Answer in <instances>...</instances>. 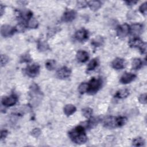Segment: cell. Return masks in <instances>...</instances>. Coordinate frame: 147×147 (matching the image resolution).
I'll return each mask as SVG.
<instances>
[{
    "instance_id": "4316f807",
    "label": "cell",
    "mask_w": 147,
    "mask_h": 147,
    "mask_svg": "<svg viewBox=\"0 0 147 147\" xmlns=\"http://www.w3.org/2000/svg\"><path fill=\"white\" fill-rule=\"evenodd\" d=\"M145 144V141L141 137L134 138L132 141V145L134 146H142Z\"/></svg>"
},
{
    "instance_id": "3957f363",
    "label": "cell",
    "mask_w": 147,
    "mask_h": 147,
    "mask_svg": "<svg viewBox=\"0 0 147 147\" xmlns=\"http://www.w3.org/2000/svg\"><path fill=\"white\" fill-rule=\"evenodd\" d=\"M29 93L30 96L33 103L37 104L38 102L40 101L42 96V93L37 84L36 83H33L30 86Z\"/></svg>"
},
{
    "instance_id": "f546056e",
    "label": "cell",
    "mask_w": 147,
    "mask_h": 147,
    "mask_svg": "<svg viewBox=\"0 0 147 147\" xmlns=\"http://www.w3.org/2000/svg\"><path fill=\"white\" fill-rule=\"evenodd\" d=\"M82 114L86 118H90L92 114V110L89 107L84 108L82 110Z\"/></svg>"
},
{
    "instance_id": "836d02e7",
    "label": "cell",
    "mask_w": 147,
    "mask_h": 147,
    "mask_svg": "<svg viewBox=\"0 0 147 147\" xmlns=\"http://www.w3.org/2000/svg\"><path fill=\"white\" fill-rule=\"evenodd\" d=\"M139 10L142 14H143L144 15H145L146 14V12H147V3H146V2L143 3L141 5V6L139 7Z\"/></svg>"
},
{
    "instance_id": "cb8c5ba5",
    "label": "cell",
    "mask_w": 147,
    "mask_h": 147,
    "mask_svg": "<svg viewBox=\"0 0 147 147\" xmlns=\"http://www.w3.org/2000/svg\"><path fill=\"white\" fill-rule=\"evenodd\" d=\"M20 16H21V17L22 18V19L28 21L29 19L32 18L33 14L29 10H24L20 13Z\"/></svg>"
},
{
    "instance_id": "d6986e66",
    "label": "cell",
    "mask_w": 147,
    "mask_h": 147,
    "mask_svg": "<svg viewBox=\"0 0 147 147\" xmlns=\"http://www.w3.org/2000/svg\"><path fill=\"white\" fill-rule=\"evenodd\" d=\"M129 95V90L127 88L121 89L118 91L114 95V97L118 99H123Z\"/></svg>"
},
{
    "instance_id": "ab89813d",
    "label": "cell",
    "mask_w": 147,
    "mask_h": 147,
    "mask_svg": "<svg viewBox=\"0 0 147 147\" xmlns=\"http://www.w3.org/2000/svg\"><path fill=\"white\" fill-rule=\"evenodd\" d=\"M125 2L126 3V4H127V5H129V6H130V5H134L135 3H136L137 2V1H126Z\"/></svg>"
},
{
    "instance_id": "603a6c76",
    "label": "cell",
    "mask_w": 147,
    "mask_h": 147,
    "mask_svg": "<svg viewBox=\"0 0 147 147\" xmlns=\"http://www.w3.org/2000/svg\"><path fill=\"white\" fill-rule=\"evenodd\" d=\"M142 65V61L140 59H134L131 63V68L133 69L136 70L140 69Z\"/></svg>"
},
{
    "instance_id": "7c38bea8",
    "label": "cell",
    "mask_w": 147,
    "mask_h": 147,
    "mask_svg": "<svg viewBox=\"0 0 147 147\" xmlns=\"http://www.w3.org/2000/svg\"><path fill=\"white\" fill-rule=\"evenodd\" d=\"M76 17V12L75 10H68L65 11L62 17H61V20L63 21L64 22H71L72 21L74 20H75V18Z\"/></svg>"
},
{
    "instance_id": "e575fe53",
    "label": "cell",
    "mask_w": 147,
    "mask_h": 147,
    "mask_svg": "<svg viewBox=\"0 0 147 147\" xmlns=\"http://www.w3.org/2000/svg\"><path fill=\"white\" fill-rule=\"evenodd\" d=\"M8 61H9V58L6 55H2V54L1 55V67L5 66L7 64Z\"/></svg>"
},
{
    "instance_id": "8992f818",
    "label": "cell",
    "mask_w": 147,
    "mask_h": 147,
    "mask_svg": "<svg viewBox=\"0 0 147 147\" xmlns=\"http://www.w3.org/2000/svg\"><path fill=\"white\" fill-rule=\"evenodd\" d=\"M16 31V28L9 25H3L1 28V35L4 37H8L12 36Z\"/></svg>"
},
{
    "instance_id": "2e32d148",
    "label": "cell",
    "mask_w": 147,
    "mask_h": 147,
    "mask_svg": "<svg viewBox=\"0 0 147 147\" xmlns=\"http://www.w3.org/2000/svg\"><path fill=\"white\" fill-rule=\"evenodd\" d=\"M88 58V53L85 51H79L76 53V59L80 63L86 62Z\"/></svg>"
},
{
    "instance_id": "1f68e13d",
    "label": "cell",
    "mask_w": 147,
    "mask_h": 147,
    "mask_svg": "<svg viewBox=\"0 0 147 147\" xmlns=\"http://www.w3.org/2000/svg\"><path fill=\"white\" fill-rule=\"evenodd\" d=\"M127 122V118L125 117H117V123L118 127H121L124 125Z\"/></svg>"
},
{
    "instance_id": "44dd1931",
    "label": "cell",
    "mask_w": 147,
    "mask_h": 147,
    "mask_svg": "<svg viewBox=\"0 0 147 147\" xmlns=\"http://www.w3.org/2000/svg\"><path fill=\"white\" fill-rule=\"evenodd\" d=\"M104 42L103 37L100 36H97L91 40V45L95 47H98L101 46Z\"/></svg>"
},
{
    "instance_id": "d590c367",
    "label": "cell",
    "mask_w": 147,
    "mask_h": 147,
    "mask_svg": "<svg viewBox=\"0 0 147 147\" xmlns=\"http://www.w3.org/2000/svg\"><path fill=\"white\" fill-rule=\"evenodd\" d=\"M139 102L142 104L146 103V94H141L138 98Z\"/></svg>"
},
{
    "instance_id": "74e56055",
    "label": "cell",
    "mask_w": 147,
    "mask_h": 147,
    "mask_svg": "<svg viewBox=\"0 0 147 147\" xmlns=\"http://www.w3.org/2000/svg\"><path fill=\"white\" fill-rule=\"evenodd\" d=\"M87 5V2L86 1H79L78 2V7L80 8L85 7Z\"/></svg>"
},
{
    "instance_id": "f35d334b",
    "label": "cell",
    "mask_w": 147,
    "mask_h": 147,
    "mask_svg": "<svg viewBox=\"0 0 147 147\" xmlns=\"http://www.w3.org/2000/svg\"><path fill=\"white\" fill-rule=\"evenodd\" d=\"M7 134H8V132L6 130H1V139L2 140V139L5 138L7 136Z\"/></svg>"
},
{
    "instance_id": "ba28073f",
    "label": "cell",
    "mask_w": 147,
    "mask_h": 147,
    "mask_svg": "<svg viewBox=\"0 0 147 147\" xmlns=\"http://www.w3.org/2000/svg\"><path fill=\"white\" fill-rule=\"evenodd\" d=\"M103 124L105 127L109 129L117 127H118L117 123V117H107L103 119Z\"/></svg>"
},
{
    "instance_id": "9a60e30c",
    "label": "cell",
    "mask_w": 147,
    "mask_h": 147,
    "mask_svg": "<svg viewBox=\"0 0 147 147\" xmlns=\"http://www.w3.org/2000/svg\"><path fill=\"white\" fill-rule=\"evenodd\" d=\"M125 60L121 58H116L111 63L113 68L115 69H121L125 67Z\"/></svg>"
},
{
    "instance_id": "8fae6325",
    "label": "cell",
    "mask_w": 147,
    "mask_h": 147,
    "mask_svg": "<svg viewBox=\"0 0 147 147\" xmlns=\"http://www.w3.org/2000/svg\"><path fill=\"white\" fill-rule=\"evenodd\" d=\"M136 78V75L130 72L124 73L120 79V82L122 84H128L133 81Z\"/></svg>"
},
{
    "instance_id": "277c9868",
    "label": "cell",
    "mask_w": 147,
    "mask_h": 147,
    "mask_svg": "<svg viewBox=\"0 0 147 147\" xmlns=\"http://www.w3.org/2000/svg\"><path fill=\"white\" fill-rule=\"evenodd\" d=\"M129 45L131 48H136L140 49L142 53L146 52V43L140 38L134 37L129 41Z\"/></svg>"
},
{
    "instance_id": "7a4b0ae2",
    "label": "cell",
    "mask_w": 147,
    "mask_h": 147,
    "mask_svg": "<svg viewBox=\"0 0 147 147\" xmlns=\"http://www.w3.org/2000/svg\"><path fill=\"white\" fill-rule=\"evenodd\" d=\"M102 86V80L100 79L92 78L88 83L87 92L90 95H93L98 92Z\"/></svg>"
},
{
    "instance_id": "5bb4252c",
    "label": "cell",
    "mask_w": 147,
    "mask_h": 147,
    "mask_svg": "<svg viewBox=\"0 0 147 147\" xmlns=\"http://www.w3.org/2000/svg\"><path fill=\"white\" fill-rule=\"evenodd\" d=\"M75 37L77 40L80 41H84L86 40L87 39H88V32L86 29L82 28V29L78 30L75 33Z\"/></svg>"
},
{
    "instance_id": "30bf717a",
    "label": "cell",
    "mask_w": 147,
    "mask_h": 147,
    "mask_svg": "<svg viewBox=\"0 0 147 147\" xmlns=\"http://www.w3.org/2000/svg\"><path fill=\"white\" fill-rule=\"evenodd\" d=\"M17 100V98L14 95H11L8 96H4L2 98V104L5 106H12L14 105Z\"/></svg>"
},
{
    "instance_id": "9c48e42d",
    "label": "cell",
    "mask_w": 147,
    "mask_h": 147,
    "mask_svg": "<svg viewBox=\"0 0 147 147\" xmlns=\"http://www.w3.org/2000/svg\"><path fill=\"white\" fill-rule=\"evenodd\" d=\"M130 26L127 24H124L119 25L117 30V36L120 38L125 37L129 33Z\"/></svg>"
},
{
    "instance_id": "f1b7e54d",
    "label": "cell",
    "mask_w": 147,
    "mask_h": 147,
    "mask_svg": "<svg viewBox=\"0 0 147 147\" xmlns=\"http://www.w3.org/2000/svg\"><path fill=\"white\" fill-rule=\"evenodd\" d=\"M78 91L79 92L80 94H83L85 92H87L88 91V83L83 82L82 83L79 87H78Z\"/></svg>"
},
{
    "instance_id": "6da1fadb",
    "label": "cell",
    "mask_w": 147,
    "mask_h": 147,
    "mask_svg": "<svg viewBox=\"0 0 147 147\" xmlns=\"http://www.w3.org/2000/svg\"><path fill=\"white\" fill-rule=\"evenodd\" d=\"M68 136L71 140L77 144H84L87 140L84 127L79 125L68 132Z\"/></svg>"
},
{
    "instance_id": "7402d4cb",
    "label": "cell",
    "mask_w": 147,
    "mask_h": 147,
    "mask_svg": "<svg viewBox=\"0 0 147 147\" xmlns=\"http://www.w3.org/2000/svg\"><path fill=\"white\" fill-rule=\"evenodd\" d=\"M37 49L40 51H46L48 49H49V45L45 41L40 40L38 41L37 43Z\"/></svg>"
},
{
    "instance_id": "60d3db41",
    "label": "cell",
    "mask_w": 147,
    "mask_h": 147,
    "mask_svg": "<svg viewBox=\"0 0 147 147\" xmlns=\"http://www.w3.org/2000/svg\"><path fill=\"white\" fill-rule=\"evenodd\" d=\"M5 9V7L2 5V4H1V8H0V9H1V16H2V14L3 13V9Z\"/></svg>"
},
{
    "instance_id": "8d00e7d4",
    "label": "cell",
    "mask_w": 147,
    "mask_h": 147,
    "mask_svg": "<svg viewBox=\"0 0 147 147\" xmlns=\"http://www.w3.org/2000/svg\"><path fill=\"white\" fill-rule=\"evenodd\" d=\"M32 135L34 137H38L41 134V130L39 128H34L31 132Z\"/></svg>"
},
{
    "instance_id": "5b68a950",
    "label": "cell",
    "mask_w": 147,
    "mask_h": 147,
    "mask_svg": "<svg viewBox=\"0 0 147 147\" xmlns=\"http://www.w3.org/2000/svg\"><path fill=\"white\" fill-rule=\"evenodd\" d=\"M40 72V66L37 64H33L28 65L25 69V73L30 78L37 76Z\"/></svg>"
},
{
    "instance_id": "e0dca14e",
    "label": "cell",
    "mask_w": 147,
    "mask_h": 147,
    "mask_svg": "<svg viewBox=\"0 0 147 147\" xmlns=\"http://www.w3.org/2000/svg\"><path fill=\"white\" fill-rule=\"evenodd\" d=\"M31 108L29 106H26V105H22L20 107H18L14 110H13V113L14 114L17 115H22V114H24L25 113L29 112V110H30Z\"/></svg>"
},
{
    "instance_id": "ac0fdd59",
    "label": "cell",
    "mask_w": 147,
    "mask_h": 147,
    "mask_svg": "<svg viewBox=\"0 0 147 147\" xmlns=\"http://www.w3.org/2000/svg\"><path fill=\"white\" fill-rule=\"evenodd\" d=\"M87 5H88L91 10L96 11L101 7L102 3L99 1H90L87 2Z\"/></svg>"
},
{
    "instance_id": "4fadbf2b",
    "label": "cell",
    "mask_w": 147,
    "mask_h": 147,
    "mask_svg": "<svg viewBox=\"0 0 147 147\" xmlns=\"http://www.w3.org/2000/svg\"><path fill=\"white\" fill-rule=\"evenodd\" d=\"M143 31V25L141 24H134L130 27L129 32L134 36L140 35Z\"/></svg>"
},
{
    "instance_id": "ffe728a7",
    "label": "cell",
    "mask_w": 147,
    "mask_h": 147,
    "mask_svg": "<svg viewBox=\"0 0 147 147\" xmlns=\"http://www.w3.org/2000/svg\"><path fill=\"white\" fill-rule=\"evenodd\" d=\"M76 110V108L75 106L72 104H68L65 106L64 108V112L65 115L67 116H69L74 114Z\"/></svg>"
},
{
    "instance_id": "83f0119b",
    "label": "cell",
    "mask_w": 147,
    "mask_h": 147,
    "mask_svg": "<svg viewBox=\"0 0 147 147\" xmlns=\"http://www.w3.org/2000/svg\"><path fill=\"white\" fill-rule=\"evenodd\" d=\"M45 67L48 70H53L56 67V61L53 59H49L45 62Z\"/></svg>"
},
{
    "instance_id": "52a82bcc",
    "label": "cell",
    "mask_w": 147,
    "mask_h": 147,
    "mask_svg": "<svg viewBox=\"0 0 147 147\" xmlns=\"http://www.w3.org/2000/svg\"><path fill=\"white\" fill-rule=\"evenodd\" d=\"M71 74V69L67 67H63L59 69L56 72V76L59 79H67Z\"/></svg>"
},
{
    "instance_id": "d6a6232c",
    "label": "cell",
    "mask_w": 147,
    "mask_h": 147,
    "mask_svg": "<svg viewBox=\"0 0 147 147\" xmlns=\"http://www.w3.org/2000/svg\"><path fill=\"white\" fill-rule=\"evenodd\" d=\"M31 61V57L29 54L28 53L22 55L20 58V62L25 63V62H29Z\"/></svg>"
},
{
    "instance_id": "4dcf8cb0",
    "label": "cell",
    "mask_w": 147,
    "mask_h": 147,
    "mask_svg": "<svg viewBox=\"0 0 147 147\" xmlns=\"http://www.w3.org/2000/svg\"><path fill=\"white\" fill-rule=\"evenodd\" d=\"M99 122V119L98 118H92L89 119L87 123V126L89 128L93 127L94 126L97 125Z\"/></svg>"
},
{
    "instance_id": "484cf974",
    "label": "cell",
    "mask_w": 147,
    "mask_h": 147,
    "mask_svg": "<svg viewBox=\"0 0 147 147\" xmlns=\"http://www.w3.org/2000/svg\"><path fill=\"white\" fill-rule=\"evenodd\" d=\"M98 60L96 58L93 59L91 61L88 63L87 66V70L88 71H92L94 70L98 65Z\"/></svg>"
},
{
    "instance_id": "d4e9b609",
    "label": "cell",
    "mask_w": 147,
    "mask_h": 147,
    "mask_svg": "<svg viewBox=\"0 0 147 147\" xmlns=\"http://www.w3.org/2000/svg\"><path fill=\"white\" fill-rule=\"evenodd\" d=\"M38 23L37 20L34 18H31L27 21V26L29 28H37L38 27Z\"/></svg>"
}]
</instances>
